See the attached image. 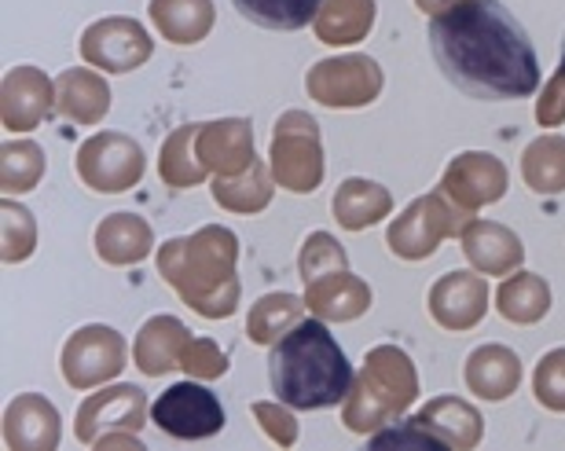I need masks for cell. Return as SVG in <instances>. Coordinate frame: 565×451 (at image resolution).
Masks as SVG:
<instances>
[{
    "label": "cell",
    "instance_id": "obj_40",
    "mask_svg": "<svg viewBox=\"0 0 565 451\" xmlns=\"http://www.w3.org/2000/svg\"><path fill=\"white\" fill-rule=\"evenodd\" d=\"M536 121L544 129H555L565 121V74L558 71L544 88V99L536 104Z\"/></svg>",
    "mask_w": 565,
    "mask_h": 451
},
{
    "label": "cell",
    "instance_id": "obj_6",
    "mask_svg": "<svg viewBox=\"0 0 565 451\" xmlns=\"http://www.w3.org/2000/svg\"><path fill=\"white\" fill-rule=\"evenodd\" d=\"M268 158H273V176L279 187L294 191V195H309L323 180L320 126L309 115H301V110H287L276 121Z\"/></svg>",
    "mask_w": 565,
    "mask_h": 451
},
{
    "label": "cell",
    "instance_id": "obj_33",
    "mask_svg": "<svg viewBox=\"0 0 565 451\" xmlns=\"http://www.w3.org/2000/svg\"><path fill=\"white\" fill-rule=\"evenodd\" d=\"M305 309H309V304H305V298H294V294H265L250 309V320H246V334H250V342H257V345H276L279 337L301 320Z\"/></svg>",
    "mask_w": 565,
    "mask_h": 451
},
{
    "label": "cell",
    "instance_id": "obj_13",
    "mask_svg": "<svg viewBox=\"0 0 565 451\" xmlns=\"http://www.w3.org/2000/svg\"><path fill=\"white\" fill-rule=\"evenodd\" d=\"M440 191L462 210H481L503 198L507 191V169L495 154L484 151H467L459 158H451V165L440 176Z\"/></svg>",
    "mask_w": 565,
    "mask_h": 451
},
{
    "label": "cell",
    "instance_id": "obj_42",
    "mask_svg": "<svg viewBox=\"0 0 565 451\" xmlns=\"http://www.w3.org/2000/svg\"><path fill=\"white\" fill-rule=\"evenodd\" d=\"M558 71L565 74V41H562V66H558Z\"/></svg>",
    "mask_w": 565,
    "mask_h": 451
},
{
    "label": "cell",
    "instance_id": "obj_1",
    "mask_svg": "<svg viewBox=\"0 0 565 451\" xmlns=\"http://www.w3.org/2000/svg\"><path fill=\"white\" fill-rule=\"evenodd\" d=\"M429 55L448 85L484 104L525 99L540 88L533 41L500 0H462L429 19Z\"/></svg>",
    "mask_w": 565,
    "mask_h": 451
},
{
    "label": "cell",
    "instance_id": "obj_39",
    "mask_svg": "<svg viewBox=\"0 0 565 451\" xmlns=\"http://www.w3.org/2000/svg\"><path fill=\"white\" fill-rule=\"evenodd\" d=\"M254 415L276 444L290 448L298 441V422H294V415L287 408H279V404H254Z\"/></svg>",
    "mask_w": 565,
    "mask_h": 451
},
{
    "label": "cell",
    "instance_id": "obj_30",
    "mask_svg": "<svg viewBox=\"0 0 565 451\" xmlns=\"http://www.w3.org/2000/svg\"><path fill=\"white\" fill-rule=\"evenodd\" d=\"M213 202L232 213H262L273 202V180H268L265 162H257L239 176H217L213 180Z\"/></svg>",
    "mask_w": 565,
    "mask_h": 451
},
{
    "label": "cell",
    "instance_id": "obj_11",
    "mask_svg": "<svg viewBox=\"0 0 565 451\" xmlns=\"http://www.w3.org/2000/svg\"><path fill=\"white\" fill-rule=\"evenodd\" d=\"M151 52H154L151 33H147L137 19L110 15V19L93 22V26L82 33L85 63H93L107 74L137 71V66H143L147 60H151Z\"/></svg>",
    "mask_w": 565,
    "mask_h": 451
},
{
    "label": "cell",
    "instance_id": "obj_8",
    "mask_svg": "<svg viewBox=\"0 0 565 451\" xmlns=\"http://www.w3.org/2000/svg\"><path fill=\"white\" fill-rule=\"evenodd\" d=\"M382 82H386L382 66L371 60V55H338V60L316 63L309 77H305V88H309V96L316 104L353 110V107L375 104L382 93Z\"/></svg>",
    "mask_w": 565,
    "mask_h": 451
},
{
    "label": "cell",
    "instance_id": "obj_4",
    "mask_svg": "<svg viewBox=\"0 0 565 451\" xmlns=\"http://www.w3.org/2000/svg\"><path fill=\"white\" fill-rule=\"evenodd\" d=\"M415 397H419V378H415L408 353L397 345H379L367 353L353 389H349L342 422L353 433H375L382 426L397 422Z\"/></svg>",
    "mask_w": 565,
    "mask_h": 451
},
{
    "label": "cell",
    "instance_id": "obj_29",
    "mask_svg": "<svg viewBox=\"0 0 565 451\" xmlns=\"http://www.w3.org/2000/svg\"><path fill=\"white\" fill-rule=\"evenodd\" d=\"M500 301V315L511 323H536L551 312V287L533 272H518L511 279H503V287L495 290Z\"/></svg>",
    "mask_w": 565,
    "mask_h": 451
},
{
    "label": "cell",
    "instance_id": "obj_20",
    "mask_svg": "<svg viewBox=\"0 0 565 451\" xmlns=\"http://www.w3.org/2000/svg\"><path fill=\"white\" fill-rule=\"evenodd\" d=\"M188 342H191V334L177 315H154V320H147L140 326L137 345H132V359H137V367L147 378L169 375L173 367L184 364Z\"/></svg>",
    "mask_w": 565,
    "mask_h": 451
},
{
    "label": "cell",
    "instance_id": "obj_2",
    "mask_svg": "<svg viewBox=\"0 0 565 451\" xmlns=\"http://www.w3.org/2000/svg\"><path fill=\"white\" fill-rule=\"evenodd\" d=\"M353 367L327 320H298L268 353V386L276 400L298 411H323L345 404Z\"/></svg>",
    "mask_w": 565,
    "mask_h": 451
},
{
    "label": "cell",
    "instance_id": "obj_18",
    "mask_svg": "<svg viewBox=\"0 0 565 451\" xmlns=\"http://www.w3.org/2000/svg\"><path fill=\"white\" fill-rule=\"evenodd\" d=\"M60 411L38 393H22L4 411V441L15 451H52L60 444Z\"/></svg>",
    "mask_w": 565,
    "mask_h": 451
},
{
    "label": "cell",
    "instance_id": "obj_28",
    "mask_svg": "<svg viewBox=\"0 0 565 451\" xmlns=\"http://www.w3.org/2000/svg\"><path fill=\"white\" fill-rule=\"evenodd\" d=\"M232 4L246 22H254V26L276 30V33H294V30H305L309 22H316L323 0H232Z\"/></svg>",
    "mask_w": 565,
    "mask_h": 451
},
{
    "label": "cell",
    "instance_id": "obj_23",
    "mask_svg": "<svg viewBox=\"0 0 565 451\" xmlns=\"http://www.w3.org/2000/svg\"><path fill=\"white\" fill-rule=\"evenodd\" d=\"M55 110L77 126H96L110 110V88L93 71H63L55 77Z\"/></svg>",
    "mask_w": 565,
    "mask_h": 451
},
{
    "label": "cell",
    "instance_id": "obj_15",
    "mask_svg": "<svg viewBox=\"0 0 565 451\" xmlns=\"http://www.w3.org/2000/svg\"><path fill=\"white\" fill-rule=\"evenodd\" d=\"M55 88L41 71L33 66H15V71L4 74V99H0V118H4V129L11 132H30L38 129L44 118L52 115V96Z\"/></svg>",
    "mask_w": 565,
    "mask_h": 451
},
{
    "label": "cell",
    "instance_id": "obj_21",
    "mask_svg": "<svg viewBox=\"0 0 565 451\" xmlns=\"http://www.w3.org/2000/svg\"><path fill=\"white\" fill-rule=\"evenodd\" d=\"M412 422L434 437L440 448H478L481 441L478 408H470L467 400H456V397L429 400L419 415H412Z\"/></svg>",
    "mask_w": 565,
    "mask_h": 451
},
{
    "label": "cell",
    "instance_id": "obj_32",
    "mask_svg": "<svg viewBox=\"0 0 565 451\" xmlns=\"http://www.w3.org/2000/svg\"><path fill=\"white\" fill-rule=\"evenodd\" d=\"M522 176L536 195L565 191V137H540L522 154Z\"/></svg>",
    "mask_w": 565,
    "mask_h": 451
},
{
    "label": "cell",
    "instance_id": "obj_35",
    "mask_svg": "<svg viewBox=\"0 0 565 451\" xmlns=\"http://www.w3.org/2000/svg\"><path fill=\"white\" fill-rule=\"evenodd\" d=\"M334 268H349V257L342 250V243L327 232H312L309 239H305L301 257H298L301 283H309V279L323 276V272H334Z\"/></svg>",
    "mask_w": 565,
    "mask_h": 451
},
{
    "label": "cell",
    "instance_id": "obj_3",
    "mask_svg": "<svg viewBox=\"0 0 565 451\" xmlns=\"http://www.w3.org/2000/svg\"><path fill=\"white\" fill-rule=\"evenodd\" d=\"M239 239L228 228H199L184 239H169L158 250V276L206 320H228L239 309Z\"/></svg>",
    "mask_w": 565,
    "mask_h": 451
},
{
    "label": "cell",
    "instance_id": "obj_41",
    "mask_svg": "<svg viewBox=\"0 0 565 451\" xmlns=\"http://www.w3.org/2000/svg\"><path fill=\"white\" fill-rule=\"evenodd\" d=\"M415 4H419L423 11H429V15H440V11L462 4V0H415Z\"/></svg>",
    "mask_w": 565,
    "mask_h": 451
},
{
    "label": "cell",
    "instance_id": "obj_14",
    "mask_svg": "<svg viewBox=\"0 0 565 451\" xmlns=\"http://www.w3.org/2000/svg\"><path fill=\"white\" fill-rule=\"evenodd\" d=\"M426 304L437 326L456 334L470 331V326H478L484 320V309H489V283L473 272H448L434 283Z\"/></svg>",
    "mask_w": 565,
    "mask_h": 451
},
{
    "label": "cell",
    "instance_id": "obj_31",
    "mask_svg": "<svg viewBox=\"0 0 565 451\" xmlns=\"http://www.w3.org/2000/svg\"><path fill=\"white\" fill-rule=\"evenodd\" d=\"M199 129L202 126H180L173 137L162 143V158H158V176L166 180L169 187L184 191V187H195L202 176H206V165L199 158Z\"/></svg>",
    "mask_w": 565,
    "mask_h": 451
},
{
    "label": "cell",
    "instance_id": "obj_16",
    "mask_svg": "<svg viewBox=\"0 0 565 451\" xmlns=\"http://www.w3.org/2000/svg\"><path fill=\"white\" fill-rule=\"evenodd\" d=\"M199 158L217 176H239L254 165V129L243 118L210 121L199 129Z\"/></svg>",
    "mask_w": 565,
    "mask_h": 451
},
{
    "label": "cell",
    "instance_id": "obj_25",
    "mask_svg": "<svg viewBox=\"0 0 565 451\" xmlns=\"http://www.w3.org/2000/svg\"><path fill=\"white\" fill-rule=\"evenodd\" d=\"M334 210V221L342 224L345 232H364L371 224H379L386 213L393 210V198L390 191L375 184V180H360V176H349L338 195L331 202Z\"/></svg>",
    "mask_w": 565,
    "mask_h": 451
},
{
    "label": "cell",
    "instance_id": "obj_34",
    "mask_svg": "<svg viewBox=\"0 0 565 451\" xmlns=\"http://www.w3.org/2000/svg\"><path fill=\"white\" fill-rule=\"evenodd\" d=\"M44 176V151L33 140H11L0 151V184L8 195H22L33 191Z\"/></svg>",
    "mask_w": 565,
    "mask_h": 451
},
{
    "label": "cell",
    "instance_id": "obj_26",
    "mask_svg": "<svg viewBox=\"0 0 565 451\" xmlns=\"http://www.w3.org/2000/svg\"><path fill=\"white\" fill-rule=\"evenodd\" d=\"M316 37L331 49L364 41L375 26V0H323L320 15H316Z\"/></svg>",
    "mask_w": 565,
    "mask_h": 451
},
{
    "label": "cell",
    "instance_id": "obj_9",
    "mask_svg": "<svg viewBox=\"0 0 565 451\" xmlns=\"http://www.w3.org/2000/svg\"><path fill=\"white\" fill-rule=\"evenodd\" d=\"M77 176L99 195L137 187L143 176V148L126 132H96L77 148Z\"/></svg>",
    "mask_w": 565,
    "mask_h": 451
},
{
    "label": "cell",
    "instance_id": "obj_12",
    "mask_svg": "<svg viewBox=\"0 0 565 451\" xmlns=\"http://www.w3.org/2000/svg\"><path fill=\"white\" fill-rule=\"evenodd\" d=\"M147 415V397L137 386H115L93 393L77 411V441L96 448L110 433H137Z\"/></svg>",
    "mask_w": 565,
    "mask_h": 451
},
{
    "label": "cell",
    "instance_id": "obj_5",
    "mask_svg": "<svg viewBox=\"0 0 565 451\" xmlns=\"http://www.w3.org/2000/svg\"><path fill=\"white\" fill-rule=\"evenodd\" d=\"M467 224H470V210L456 206V202L437 187L434 195L415 198L412 206L390 224L386 243L404 261H423V257L437 250L440 239L467 232Z\"/></svg>",
    "mask_w": 565,
    "mask_h": 451
},
{
    "label": "cell",
    "instance_id": "obj_22",
    "mask_svg": "<svg viewBox=\"0 0 565 451\" xmlns=\"http://www.w3.org/2000/svg\"><path fill=\"white\" fill-rule=\"evenodd\" d=\"M522 382V359H518L507 345H481L473 348L467 359V386L478 393L481 400L500 404L518 389Z\"/></svg>",
    "mask_w": 565,
    "mask_h": 451
},
{
    "label": "cell",
    "instance_id": "obj_27",
    "mask_svg": "<svg viewBox=\"0 0 565 451\" xmlns=\"http://www.w3.org/2000/svg\"><path fill=\"white\" fill-rule=\"evenodd\" d=\"M151 22L166 41L199 44L213 30V0H151Z\"/></svg>",
    "mask_w": 565,
    "mask_h": 451
},
{
    "label": "cell",
    "instance_id": "obj_38",
    "mask_svg": "<svg viewBox=\"0 0 565 451\" xmlns=\"http://www.w3.org/2000/svg\"><path fill=\"white\" fill-rule=\"evenodd\" d=\"M180 367H184L191 378H221L224 371H228V356H224L210 337H191Z\"/></svg>",
    "mask_w": 565,
    "mask_h": 451
},
{
    "label": "cell",
    "instance_id": "obj_36",
    "mask_svg": "<svg viewBox=\"0 0 565 451\" xmlns=\"http://www.w3.org/2000/svg\"><path fill=\"white\" fill-rule=\"evenodd\" d=\"M33 243H38V224H33L30 210L4 202V261H26L33 254Z\"/></svg>",
    "mask_w": 565,
    "mask_h": 451
},
{
    "label": "cell",
    "instance_id": "obj_37",
    "mask_svg": "<svg viewBox=\"0 0 565 451\" xmlns=\"http://www.w3.org/2000/svg\"><path fill=\"white\" fill-rule=\"evenodd\" d=\"M533 393L547 411H565V348H555L536 364Z\"/></svg>",
    "mask_w": 565,
    "mask_h": 451
},
{
    "label": "cell",
    "instance_id": "obj_24",
    "mask_svg": "<svg viewBox=\"0 0 565 451\" xmlns=\"http://www.w3.org/2000/svg\"><path fill=\"white\" fill-rule=\"evenodd\" d=\"M154 246L151 224L137 213H110V217L96 228V254L107 265H140Z\"/></svg>",
    "mask_w": 565,
    "mask_h": 451
},
{
    "label": "cell",
    "instance_id": "obj_7",
    "mask_svg": "<svg viewBox=\"0 0 565 451\" xmlns=\"http://www.w3.org/2000/svg\"><path fill=\"white\" fill-rule=\"evenodd\" d=\"M151 422L173 441H206L224 430V408L217 393L199 382H177L151 404Z\"/></svg>",
    "mask_w": 565,
    "mask_h": 451
},
{
    "label": "cell",
    "instance_id": "obj_17",
    "mask_svg": "<svg viewBox=\"0 0 565 451\" xmlns=\"http://www.w3.org/2000/svg\"><path fill=\"white\" fill-rule=\"evenodd\" d=\"M305 304L327 323H349L371 309V287L360 283L349 268H334L305 283Z\"/></svg>",
    "mask_w": 565,
    "mask_h": 451
},
{
    "label": "cell",
    "instance_id": "obj_19",
    "mask_svg": "<svg viewBox=\"0 0 565 451\" xmlns=\"http://www.w3.org/2000/svg\"><path fill=\"white\" fill-rule=\"evenodd\" d=\"M459 239H462L467 261L478 268L481 276H511L514 268L525 261L522 239H518L511 228H503V224L470 221Z\"/></svg>",
    "mask_w": 565,
    "mask_h": 451
},
{
    "label": "cell",
    "instance_id": "obj_10",
    "mask_svg": "<svg viewBox=\"0 0 565 451\" xmlns=\"http://www.w3.org/2000/svg\"><path fill=\"white\" fill-rule=\"evenodd\" d=\"M129 345L115 326L93 323L71 334L63 345V378L71 389H96L104 382L118 378L126 367Z\"/></svg>",
    "mask_w": 565,
    "mask_h": 451
}]
</instances>
